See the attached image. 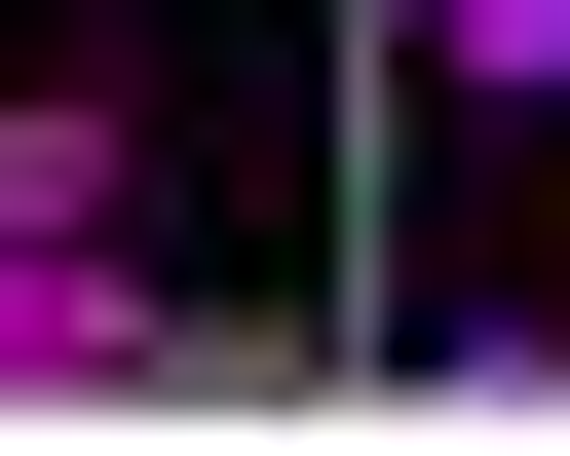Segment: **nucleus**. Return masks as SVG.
<instances>
[{"label":"nucleus","instance_id":"4","mask_svg":"<svg viewBox=\"0 0 570 456\" xmlns=\"http://www.w3.org/2000/svg\"><path fill=\"white\" fill-rule=\"evenodd\" d=\"M532 343H570V305H532Z\"/></svg>","mask_w":570,"mask_h":456},{"label":"nucleus","instance_id":"3","mask_svg":"<svg viewBox=\"0 0 570 456\" xmlns=\"http://www.w3.org/2000/svg\"><path fill=\"white\" fill-rule=\"evenodd\" d=\"M419 77L456 115H570V0H419Z\"/></svg>","mask_w":570,"mask_h":456},{"label":"nucleus","instance_id":"2","mask_svg":"<svg viewBox=\"0 0 570 456\" xmlns=\"http://www.w3.org/2000/svg\"><path fill=\"white\" fill-rule=\"evenodd\" d=\"M115 380H190V305H153V228H115V267H0V418H115Z\"/></svg>","mask_w":570,"mask_h":456},{"label":"nucleus","instance_id":"1","mask_svg":"<svg viewBox=\"0 0 570 456\" xmlns=\"http://www.w3.org/2000/svg\"><path fill=\"white\" fill-rule=\"evenodd\" d=\"M115 228H153V77L39 39V77H0V267H115Z\"/></svg>","mask_w":570,"mask_h":456}]
</instances>
